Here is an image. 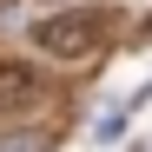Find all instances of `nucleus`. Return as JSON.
<instances>
[{
  "label": "nucleus",
  "instance_id": "f257e3e1",
  "mask_svg": "<svg viewBox=\"0 0 152 152\" xmlns=\"http://www.w3.org/2000/svg\"><path fill=\"white\" fill-rule=\"evenodd\" d=\"M113 33V13L106 7H60V13H46L40 27H33V40H40V53L46 60H86V53H99V40Z\"/></svg>",
  "mask_w": 152,
  "mask_h": 152
},
{
  "label": "nucleus",
  "instance_id": "f03ea898",
  "mask_svg": "<svg viewBox=\"0 0 152 152\" xmlns=\"http://www.w3.org/2000/svg\"><path fill=\"white\" fill-rule=\"evenodd\" d=\"M40 66H27V60H0V113H33L40 106Z\"/></svg>",
  "mask_w": 152,
  "mask_h": 152
},
{
  "label": "nucleus",
  "instance_id": "7ed1b4c3",
  "mask_svg": "<svg viewBox=\"0 0 152 152\" xmlns=\"http://www.w3.org/2000/svg\"><path fill=\"white\" fill-rule=\"evenodd\" d=\"M0 152H33V139H7V145H0Z\"/></svg>",
  "mask_w": 152,
  "mask_h": 152
},
{
  "label": "nucleus",
  "instance_id": "20e7f679",
  "mask_svg": "<svg viewBox=\"0 0 152 152\" xmlns=\"http://www.w3.org/2000/svg\"><path fill=\"white\" fill-rule=\"evenodd\" d=\"M46 7H66V0H46Z\"/></svg>",
  "mask_w": 152,
  "mask_h": 152
}]
</instances>
